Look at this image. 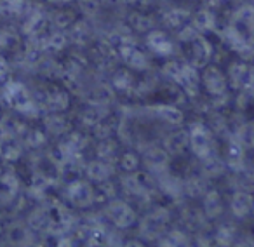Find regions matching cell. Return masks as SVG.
I'll use <instances>...</instances> for the list:
<instances>
[{"label": "cell", "mask_w": 254, "mask_h": 247, "mask_svg": "<svg viewBox=\"0 0 254 247\" xmlns=\"http://www.w3.org/2000/svg\"><path fill=\"white\" fill-rule=\"evenodd\" d=\"M68 44V37L64 35L63 32H53L44 39V44H42V49H47V51H61L64 49Z\"/></svg>", "instance_id": "cell-41"}, {"label": "cell", "mask_w": 254, "mask_h": 247, "mask_svg": "<svg viewBox=\"0 0 254 247\" xmlns=\"http://www.w3.org/2000/svg\"><path fill=\"white\" fill-rule=\"evenodd\" d=\"M131 25L134 26L138 32H148V30L152 28V21H150V18H146V16H143V14H132L131 16Z\"/></svg>", "instance_id": "cell-47"}, {"label": "cell", "mask_w": 254, "mask_h": 247, "mask_svg": "<svg viewBox=\"0 0 254 247\" xmlns=\"http://www.w3.org/2000/svg\"><path fill=\"white\" fill-rule=\"evenodd\" d=\"M150 214L155 216L159 221H162L164 225H167V223L171 221V212L167 207H162V205H159V207H155L153 211H150Z\"/></svg>", "instance_id": "cell-51"}, {"label": "cell", "mask_w": 254, "mask_h": 247, "mask_svg": "<svg viewBox=\"0 0 254 247\" xmlns=\"http://www.w3.org/2000/svg\"><path fill=\"white\" fill-rule=\"evenodd\" d=\"M44 212H46V218H47V225L51 226V228H63V226H68L70 225V212L66 211V207L61 204H58V202H54V204H49L46 209H44Z\"/></svg>", "instance_id": "cell-19"}, {"label": "cell", "mask_w": 254, "mask_h": 247, "mask_svg": "<svg viewBox=\"0 0 254 247\" xmlns=\"http://www.w3.org/2000/svg\"><path fill=\"white\" fill-rule=\"evenodd\" d=\"M54 19H56V21H54L56 26L61 30L68 28V26H71V23H73V16H71L70 12H58Z\"/></svg>", "instance_id": "cell-50"}, {"label": "cell", "mask_w": 254, "mask_h": 247, "mask_svg": "<svg viewBox=\"0 0 254 247\" xmlns=\"http://www.w3.org/2000/svg\"><path fill=\"white\" fill-rule=\"evenodd\" d=\"M198 35H200V33H198L197 30L193 28V25H183L180 30H178L176 39L180 40V42L190 44V42H193V40L197 39Z\"/></svg>", "instance_id": "cell-45"}, {"label": "cell", "mask_w": 254, "mask_h": 247, "mask_svg": "<svg viewBox=\"0 0 254 247\" xmlns=\"http://www.w3.org/2000/svg\"><path fill=\"white\" fill-rule=\"evenodd\" d=\"M191 44V58H190V63L193 66H197L198 70L204 66H207L209 61L212 58V46L204 35H198L197 39L193 40Z\"/></svg>", "instance_id": "cell-13"}, {"label": "cell", "mask_w": 254, "mask_h": 247, "mask_svg": "<svg viewBox=\"0 0 254 247\" xmlns=\"http://www.w3.org/2000/svg\"><path fill=\"white\" fill-rule=\"evenodd\" d=\"M30 226H32L33 230H42L44 226H49L47 225V218H46L44 209L32 212V216H30Z\"/></svg>", "instance_id": "cell-48"}, {"label": "cell", "mask_w": 254, "mask_h": 247, "mask_svg": "<svg viewBox=\"0 0 254 247\" xmlns=\"http://www.w3.org/2000/svg\"><path fill=\"white\" fill-rule=\"evenodd\" d=\"M200 82L204 85L205 92L212 98L219 99L225 98L228 91V80L226 75L218 66H204V71L200 75Z\"/></svg>", "instance_id": "cell-6"}, {"label": "cell", "mask_w": 254, "mask_h": 247, "mask_svg": "<svg viewBox=\"0 0 254 247\" xmlns=\"http://www.w3.org/2000/svg\"><path fill=\"white\" fill-rule=\"evenodd\" d=\"M183 190L185 197L202 198V195L209 190L207 178L202 176V174H190V176L183 180Z\"/></svg>", "instance_id": "cell-20"}, {"label": "cell", "mask_w": 254, "mask_h": 247, "mask_svg": "<svg viewBox=\"0 0 254 247\" xmlns=\"http://www.w3.org/2000/svg\"><path fill=\"white\" fill-rule=\"evenodd\" d=\"M105 212L110 221L113 223V226H117V228H120V230L131 228L136 223V219H138V214H136L134 209L127 204V202L119 200V198L108 200V205H106Z\"/></svg>", "instance_id": "cell-4"}, {"label": "cell", "mask_w": 254, "mask_h": 247, "mask_svg": "<svg viewBox=\"0 0 254 247\" xmlns=\"http://www.w3.org/2000/svg\"><path fill=\"white\" fill-rule=\"evenodd\" d=\"M49 2H53V4H68L71 0H49Z\"/></svg>", "instance_id": "cell-55"}, {"label": "cell", "mask_w": 254, "mask_h": 247, "mask_svg": "<svg viewBox=\"0 0 254 247\" xmlns=\"http://www.w3.org/2000/svg\"><path fill=\"white\" fill-rule=\"evenodd\" d=\"M113 98H115L113 87H110V85H106V84L96 85V87H92L91 92H89V103H91V105L105 106V108H108L110 103L113 101Z\"/></svg>", "instance_id": "cell-29"}, {"label": "cell", "mask_w": 254, "mask_h": 247, "mask_svg": "<svg viewBox=\"0 0 254 247\" xmlns=\"http://www.w3.org/2000/svg\"><path fill=\"white\" fill-rule=\"evenodd\" d=\"M46 28V18L40 12H35L28 18V21L23 26V32L28 37H42V32Z\"/></svg>", "instance_id": "cell-37"}, {"label": "cell", "mask_w": 254, "mask_h": 247, "mask_svg": "<svg viewBox=\"0 0 254 247\" xmlns=\"http://www.w3.org/2000/svg\"><path fill=\"white\" fill-rule=\"evenodd\" d=\"M9 73H11V66H9L7 60H5V58L0 54V82L7 80Z\"/></svg>", "instance_id": "cell-53"}, {"label": "cell", "mask_w": 254, "mask_h": 247, "mask_svg": "<svg viewBox=\"0 0 254 247\" xmlns=\"http://www.w3.org/2000/svg\"><path fill=\"white\" fill-rule=\"evenodd\" d=\"M2 131H4V129H2V124H0V134H2Z\"/></svg>", "instance_id": "cell-57"}, {"label": "cell", "mask_w": 254, "mask_h": 247, "mask_svg": "<svg viewBox=\"0 0 254 247\" xmlns=\"http://www.w3.org/2000/svg\"><path fill=\"white\" fill-rule=\"evenodd\" d=\"M240 91H244L251 99H254V66H249V70H247V78Z\"/></svg>", "instance_id": "cell-49"}, {"label": "cell", "mask_w": 254, "mask_h": 247, "mask_svg": "<svg viewBox=\"0 0 254 247\" xmlns=\"http://www.w3.org/2000/svg\"><path fill=\"white\" fill-rule=\"evenodd\" d=\"M212 242L221 247L233 246V244H237V228L233 225H228V223H223L216 228Z\"/></svg>", "instance_id": "cell-31"}, {"label": "cell", "mask_w": 254, "mask_h": 247, "mask_svg": "<svg viewBox=\"0 0 254 247\" xmlns=\"http://www.w3.org/2000/svg\"><path fill=\"white\" fill-rule=\"evenodd\" d=\"M66 198L71 202V205L75 207H89L94 204V188L91 186L89 181L84 180H75L68 185L66 188Z\"/></svg>", "instance_id": "cell-8"}, {"label": "cell", "mask_w": 254, "mask_h": 247, "mask_svg": "<svg viewBox=\"0 0 254 247\" xmlns=\"http://www.w3.org/2000/svg\"><path fill=\"white\" fill-rule=\"evenodd\" d=\"M80 5H82V11L87 12V16H94L99 9V5L96 4L94 0H82Z\"/></svg>", "instance_id": "cell-52"}, {"label": "cell", "mask_w": 254, "mask_h": 247, "mask_svg": "<svg viewBox=\"0 0 254 247\" xmlns=\"http://www.w3.org/2000/svg\"><path fill=\"white\" fill-rule=\"evenodd\" d=\"M49 186H51L49 176H46L44 173H35L32 178V183H30V193L35 195V197H42Z\"/></svg>", "instance_id": "cell-42"}, {"label": "cell", "mask_w": 254, "mask_h": 247, "mask_svg": "<svg viewBox=\"0 0 254 247\" xmlns=\"http://www.w3.org/2000/svg\"><path fill=\"white\" fill-rule=\"evenodd\" d=\"M68 103H70V98H68V92H64V91H56V89H53V91H49L46 96V106L51 112H61V110L66 108Z\"/></svg>", "instance_id": "cell-35"}, {"label": "cell", "mask_w": 254, "mask_h": 247, "mask_svg": "<svg viewBox=\"0 0 254 247\" xmlns=\"http://www.w3.org/2000/svg\"><path fill=\"white\" fill-rule=\"evenodd\" d=\"M230 25L254 46V4H246L239 7L232 16Z\"/></svg>", "instance_id": "cell-7"}, {"label": "cell", "mask_w": 254, "mask_h": 247, "mask_svg": "<svg viewBox=\"0 0 254 247\" xmlns=\"http://www.w3.org/2000/svg\"><path fill=\"white\" fill-rule=\"evenodd\" d=\"M44 127H46V131L51 132V134L61 136V134H66V132L70 131L71 124L64 115L54 112V113H51L49 117H46V119H44Z\"/></svg>", "instance_id": "cell-26"}, {"label": "cell", "mask_w": 254, "mask_h": 247, "mask_svg": "<svg viewBox=\"0 0 254 247\" xmlns=\"http://www.w3.org/2000/svg\"><path fill=\"white\" fill-rule=\"evenodd\" d=\"M164 148L166 152L169 153L171 157L173 155H181L183 152L188 150V132L187 131H174L171 134L166 136L164 139Z\"/></svg>", "instance_id": "cell-23"}, {"label": "cell", "mask_w": 254, "mask_h": 247, "mask_svg": "<svg viewBox=\"0 0 254 247\" xmlns=\"http://www.w3.org/2000/svg\"><path fill=\"white\" fill-rule=\"evenodd\" d=\"M119 56L127 66L134 71H146L150 68L148 56L141 49H138L134 44H120Z\"/></svg>", "instance_id": "cell-9"}, {"label": "cell", "mask_w": 254, "mask_h": 247, "mask_svg": "<svg viewBox=\"0 0 254 247\" xmlns=\"http://www.w3.org/2000/svg\"><path fill=\"white\" fill-rule=\"evenodd\" d=\"M19 190V181L14 174L7 173L0 176V198H5V200H11L16 197Z\"/></svg>", "instance_id": "cell-34"}, {"label": "cell", "mask_w": 254, "mask_h": 247, "mask_svg": "<svg viewBox=\"0 0 254 247\" xmlns=\"http://www.w3.org/2000/svg\"><path fill=\"white\" fill-rule=\"evenodd\" d=\"M106 115H108V108L98 106V105H91V103H89L87 108L82 110L80 120H82V124H85V125H89V127H94L96 124H98L99 120L105 119Z\"/></svg>", "instance_id": "cell-33"}, {"label": "cell", "mask_w": 254, "mask_h": 247, "mask_svg": "<svg viewBox=\"0 0 254 247\" xmlns=\"http://www.w3.org/2000/svg\"><path fill=\"white\" fill-rule=\"evenodd\" d=\"M23 155V143L18 134L2 131L0 134V157L9 162H14Z\"/></svg>", "instance_id": "cell-12"}, {"label": "cell", "mask_w": 254, "mask_h": 247, "mask_svg": "<svg viewBox=\"0 0 254 247\" xmlns=\"http://www.w3.org/2000/svg\"><path fill=\"white\" fill-rule=\"evenodd\" d=\"M253 195L251 191L246 190H235L230 198V212L233 214V218L244 219L251 214V207H253Z\"/></svg>", "instance_id": "cell-15"}, {"label": "cell", "mask_w": 254, "mask_h": 247, "mask_svg": "<svg viewBox=\"0 0 254 247\" xmlns=\"http://www.w3.org/2000/svg\"><path fill=\"white\" fill-rule=\"evenodd\" d=\"M188 18H190V12L187 9H181V7H173L169 11L164 12L162 16V23L166 28L171 30H180L183 25H187Z\"/></svg>", "instance_id": "cell-27"}, {"label": "cell", "mask_w": 254, "mask_h": 247, "mask_svg": "<svg viewBox=\"0 0 254 247\" xmlns=\"http://www.w3.org/2000/svg\"><path fill=\"white\" fill-rule=\"evenodd\" d=\"M7 242L14 244V246H28L32 242V232L28 226L25 225H12L7 230Z\"/></svg>", "instance_id": "cell-32"}, {"label": "cell", "mask_w": 254, "mask_h": 247, "mask_svg": "<svg viewBox=\"0 0 254 247\" xmlns=\"http://www.w3.org/2000/svg\"><path fill=\"white\" fill-rule=\"evenodd\" d=\"M195 242H197V246H212V239L207 235H198L197 239H195Z\"/></svg>", "instance_id": "cell-54"}, {"label": "cell", "mask_w": 254, "mask_h": 247, "mask_svg": "<svg viewBox=\"0 0 254 247\" xmlns=\"http://www.w3.org/2000/svg\"><path fill=\"white\" fill-rule=\"evenodd\" d=\"M0 237H2V225H0Z\"/></svg>", "instance_id": "cell-58"}, {"label": "cell", "mask_w": 254, "mask_h": 247, "mask_svg": "<svg viewBox=\"0 0 254 247\" xmlns=\"http://www.w3.org/2000/svg\"><path fill=\"white\" fill-rule=\"evenodd\" d=\"M96 153H98V159L113 164L115 155H117V143L113 141V139H110V138L101 139V143H99L98 148H96Z\"/></svg>", "instance_id": "cell-39"}, {"label": "cell", "mask_w": 254, "mask_h": 247, "mask_svg": "<svg viewBox=\"0 0 254 247\" xmlns=\"http://www.w3.org/2000/svg\"><path fill=\"white\" fill-rule=\"evenodd\" d=\"M247 70L249 64L244 61H235L228 66V73H226V80H228V87L240 91L244 87V82L247 78Z\"/></svg>", "instance_id": "cell-25"}, {"label": "cell", "mask_w": 254, "mask_h": 247, "mask_svg": "<svg viewBox=\"0 0 254 247\" xmlns=\"http://www.w3.org/2000/svg\"><path fill=\"white\" fill-rule=\"evenodd\" d=\"M19 139H21L23 146H30V148H40V146L46 145V136H44V132L39 131V129L25 131L19 136Z\"/></svg>", "instance_id": "cell-40"}, {"label": "cell", "mask_w": 254, "mask_h": 247, "mask_svg": "<svg viewBox=\"0 0 254 247\" xmlns=\"http://www.w3.org/2000/svg\"><path fill=\"white\" fill-rule=\"evenodd\" d=\"M85 174L91 181L96 183H101V181L110 180V176L113 174V166L112 162H105V160H91V162L85 166Z\"/></svg>", "instance_id": "cell-22"}, {"label": "cell", "mask_w": 254, "mask_h": 247, "mask_svg": "<svg viewBox=\"0 0 254 247\" xmlns=\"http://www.w3.org/2000/svg\"><path fill=\"white\" fill-rule=\"evenodd\" d=\"M164 228H166V225L148 212L139 225V235L145 240H159V237L164 233Z\"/></svg>", "instance_id": "cell-24"}, {"label": "cell", "mask_w": 254, "mask_h": 247, "mask_svg": "<svg viewBox=\"0 0 254 247\" xmlns=\"http://www.w3.org/2000/svg\"><path fill=\"white\" fill-rule=\"evenodd\" d=\"M19 42L18 33L12 28H2L0 30V49H7L12 51Z\"/></svg>", "instance_id": "cell-44"}, {"label": "cell", "mask_w": 254, "mask_h": 247, "mask_svg": "<svg viewBox=\"0 0 254 247\" xmlns=\"http://www.w3.org/2000/svg\"><path fill=\"white\" fill-rule=\"evenodd\" d=\"M120 186L122 190L126 191L127 195H131V197H136V198H146L150 195V190L148 186L145 185L143 178L139 174L134 173H126L122 178H120Z\"/></svg>", "instance_id": "cell-14"}, {"label": "cell", "mask_w": 254, "mask_h": 247, "mask_svg": "<svg viewBox=\"0 0 254 247\" xmlns=\"http://www.w3.org/2000/svg\"><path fill=\"white\" fill-rule=\"evenodd\" d=\"M157 178V186L162 191L166 197L173 198V200H180L181 197H185V190H183V178L176 176L171 171L159 174Z\"/></svg>", "instance_id": "cell-11"}, {"label": "cell", "mask_w": 254, "mask_h": 247, "mask_svg": "<svg viewBox=\"0 0 254 247\" xmlns=\"http://www.w3.org/2000/svg\"><path fill=\"white\" fill-rule=\"evenodd\" d=\"M146 112L153 117V119L160 120L164 124H169V125H180L183 122L185 115L178 106L173 105H155L152 108H148Z\"/></svg>", "instance_id": "cell-16"}, {"label": "cell", "mask_w": 254, "mask_h": 247, "mask_svg": "<svg viewBox=\"0 0 254 247\" xmlns=\"http://www.w3.org/2000/svg\"><path fill=\"white\" fill-rule=\"evenodd\" d=\"M89 37V26L85 23H75L71 28V39L78 44H84Z\"/></svg>", "instance_id": "cell-46"}, {"label": "cell", "mask_w": 254, "mask_h": 247, "mask_svg": "<svg viewBox=\"0 0 254 247\" xmlns=\"http://www.w3.org/2000/svg\"><path fill=\"white\" fill-rule=\"evenodd\" d=\"M251 212L254 214V198H253V207H251Z\"/></svg>", "instance_id": "cell-56"}, {"label": "cell", "mask_w": 254, "mask_h": 247, "mask_svg": "<svg viewBox=\"0 0 254 247\" xmlns=\"http://www.w3.org/2000/svg\"><path fill=\"white\" fill-rule=\"evenodd\" d=\"M148 49L157 56L167 58L174 53V42L171 40V37L162 30H148L145 39Z\"/></svg>", "instance_id": "cell-10"}, {"label": "cell", "mask_w": 254, "mask_h": 247, "mask_svg": "<svg viewBox=\"0 0 254 247\" xmlns=\"http://www.w3.org/2000/svg\"><path fill=\"white\" fill-rule=\"evenodd\" d=\"M200 162H202L200 174L207 178V180H218V178H221L223 174L226 173V169H228L226 162L219 157L218 150L212 152L211 155H207L205 159H202Z\"/></svg>", "instance_id": "cell-17"}, {"label": "cell", "mask_w": 254, "mask_h": 247, "mask_svg": "<svg viewBox=\"0 0 254 247\" xmlns=\"http://www.w3.org/2000/svg\"><path fill=\"white\" fill-rule=\"evenodd\" d=\"M191 237L185 230L173 228L159 237V246H190Z\"/></svg>", "instance_id": "cell-30"}, {"label": "cell", "mask_w": 254, "mask_h": 247, "mask_svg": "<svg viewBox=\"0 0 254 247\" xmlns=\"http://www.w3.org/2000/svg\"><path fill=\"white\" fill-rule=\"evenodd\" d=\"M2 98L5 99L9 106H12L21 115L35 117L39 113V106L33 101L28 87L21 82H7L2 89Z\"/></svg>", "instance_id": "cell-2"}, {"label": "cell", "mask_w": 254, "mask_h": 247, "mask_svg": "<svg viewBox=\"0 0 254 247\" xmlns=\"http://www.w3.org/2000/svg\"><path fill=\"white\" fill-rule=\"evenodd\" d=\"M232 134L235 136V139L242 145V148L246 152L247 150H254V120L242 122Z\"/></svg>", "instance_id": "cell-28"}, {"label": "cell", "mask_w": 254, "mask_h": 247, "mask_svg": "<svg viewBox=\"0 0 254 247\" xmlns=\"http://www.w3.org/2000/svg\"><path fill=\"white\" fill-rule=\"evenodd\" d=\"M139 166H141V157L134 152L124 153L119 159V167L124 173H134V171H138Z\"/></svg>", "instance_id": "cell-43"}, {"label": "cell", "mask_w": 254, "mask_h": 247, "mask_svg": "<svg viewBox=\"0 0 254 247\" xmlns=\"http://www.w3.org/2000/svg\"><path fill=\"white\" fill-rule=\"evenodd\" d=\"M191 25L200 35H204V33L214 32L216 25H218V18L211 9H200L191 16Z\"/></svg>", "instance_id": "cell-21"}, {"label": "cell", "mask_w": 254, "mask_h": 247, "mask_svg": "<svg viewBox=\"0 0 254 247\" xmlns=\"http://www.w3.org/2000/svg\"><path fill=\"white\" fill-rule=\"evenodd\" d=\"M26 9V0H0V14L14 18L21 16Z\"/></svg>", "instance_id": "cell-38"}, {"label": "cell", "mask_w": 254, "mask_h": 247, "mask_svg": "<svg viewBox=\"0 0 254 247\" xmlns=\"http://www.w3.org/2000/svg\"><path fill=\"white\" fill-rule=\"evenodd\" d=\"M188 148L198 160L205 159L212 152H216L214 132L209 129V125H204V124L191 125L190 132H188Z\"/></svg>", "instance_id": "cell-3"}, {"label": "cell", "mask_w": 254, "mask_h": 247, "mask_svg": "<svg viewBox=\"0 0 254 247\" xmlns=\"http://www.w3.org/2000/svg\"><path fill=\"white\" fill-rule=\"evenodd\" d=\"M112 87L122 92L131 91L134 87V77L129 70H117L112 78Z\"/></svg>", "instance_id": "cell-36"}, {"label": "cell", "mask_w": 254, "mask_h": 247, "mask_svg": "<svg viewBox=\"0 0 254 247\" xmlns=\"http://www.w3.org/2000/svg\"><path fill=\"white\" fill-rule=\"evenodd\" d=\"M202 212L209 221L223 216V198L216 190H207L202 195Z\"/></svg>", "instance_id": "cell-18"}, {"label": "cell", "mask_w": 254, "mask_h": 247, "mask_svg": "<svg viewBox=\"0 0 254 247\" xmlns=\"http://www.w3.org/2000/svg\"><path fill=\"white\" fill-rule=\"evenodd\" d=\"M164 77L171 82L181 85L183 91L190 98H197L200 94V71L191 63H180V61H169L162 70Z\"/></svg>", "instance_id": "cell-1"}, {"label": "cell", "mask_w": 254, "mask_h": 247, "mask_svg": "<svg viewBox=\"0 0 254 247\" xmlns=\"http://www.w3.org/2000/svg\"><path fill=\"white\" fill-rule=\"evenodd\" d=\"M141 162L152 176L166 173L171 169V155L166 152L164 146H148L143 150Z\"/></svg>", "instance_id": "cell-5"}]
</instances>
